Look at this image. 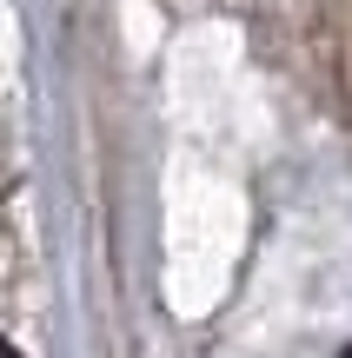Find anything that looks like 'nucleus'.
I'll list each match as a JSON object with an SVG mask.
<instances>
[{
  "instance_id": "nucleus-1",
  "label": "nucleus",
  "mask_w": 352,
  "mask_h": 358,
  "mask_svg": "<svg viewBox=\"0 0 352 358\" xmlns=\"http://www.w3.org/2000/svg\"><path fill=\"white\" fill-rule=\"evenodd\" d=\"M0 358H20V352H13V345H7V338H0Z\"/></svg>"
}]
</instances>
